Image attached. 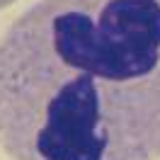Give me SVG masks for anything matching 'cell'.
Wrapping results in <instances>:
<instances>
[{"label": "cell", "instance_id": "6da1fadb", "mask_svg": "<svg viewBox=\"0 0 160 160\" xmlns=\"http://www.w3.org/2000/svg\"><path fill=\"white\" fill-rule=\"evenodd\" d=\"M0 148L12 160L160 158V0H34L0 37Z\"/></svg>", "mask_w": 160, "mask_h": 160}, {"label": "cell", "instance_id": "7a4b0ae2", "mask_svg": "<svg viewBox=\"0 0 160 160\" xmlns=\"http://www.w3.org/2000/svg\"><path fill=\"white\" fill-rule=\"evenodd\" d=\"M12 2H17V0H0V10H5V8H10Z\"/></svg>", "mask_w": 160, "mask_h": 160}]
</instances>
